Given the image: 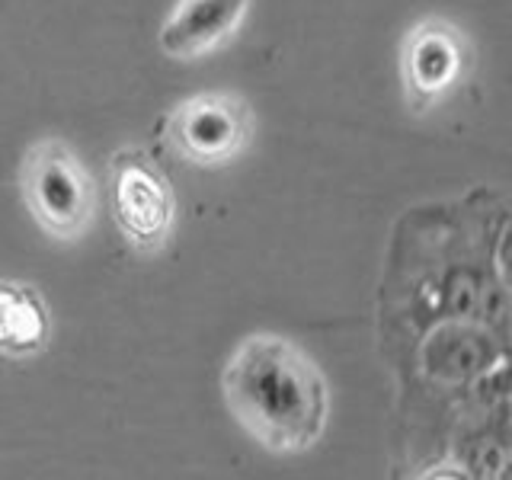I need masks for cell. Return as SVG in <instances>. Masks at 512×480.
Instances as JSON below:
<instances>
[{
	"mask_svg": "<svg viewBox=\"0 0 512 480\" xmlns=\"http://www.w3.org/2000/svg\"><path fill=\"white\" fill-rule=\"evenodd\" d=\"M506 244V192L477 189L464 202L410 208L394 231L378 292L388 359L439 320H480L509 333Z\"/></svg>",
	"mask_w": 512,
	"mask_h": 480,
	"instance_id": "1",
	"label": "cell"
},
{
	"mask_svg": "<svg viewBox=\"0 0 512 480\" xmlns=\"http://www.w3.org/2000/svg\"><path fill=\"white\" fill-rule=\"evenodd\" d=\"M221 397L234 420L276 455L308 452L327 429V381L288 336H247L221 372Z\"/></svg>",
	"mask_w": 512,
	"mask_h": 480,
	"instance_id": "2",
	"label": "cell"
},
{
	"mask_svg": "<svg viewBox=\"0 0 512 480\" xmlns=\"http://www.w3.org/2000/svg\"><path fill=\"white\" fill-rule=\"evenodd\" d=\"M23 199L55 240H80L96 212V183L61 138L36 141L23 157Z\"/></svg>",
	"mask_w": 512,
	"mask_h": 480,
	"instance_id": "3",
	"label": "cell"
},
{
	"mask_svg": "<svg viewBox=\"0 0 512 480\" xmlns=\"http://www.w3.org/2000/svg\"><path fill=\"white\" fill-rule=\"evenodd\" d=\"M106 202L116 228L138 253H160L176 224V192L164 167L144 148H122L109 160Z\"/></svg>",
	"mask_w": 512,
	"mask_h": 480,
	"instance_id": "4",
	"label": "cell"
},
{
	"mask_svg": "<svg viewBox=\"0 0 512 480\" xmlns=\"http://www.w3.org/2000/svg\"><path fill=\"white\" fill-rule=\"evenodd\" d=\"M164 138L192 167H224L250 148L253 112L237 93H196L173 106Z\"/></svg>",
	"mask_w": 512,
	"mask_h": 480,
	"instance_id": "5",
	"label": "cell"
},
{
	"mask_svg": "<svg viewBox=\"0 0 512 480\" xmlns=\"http://www.w3.org/2000/svg\"><path fill=\"white\" fill-rule=\"evenodd\" d=\"M471 64L468 36L448 20H426L404 42V87L416 109L452 93Z\"/></svg>",
	"mask_w": 512,
	"mask_h": 480,
	"instance_id": "6",
	"label": "cell"
},
{
	"mask_svg": "<svg viewBox=\"0 0 512 480\" xmlns=\"http://www.w3.org/2000/svg\"><path fill=\"white\" fill-rule=\"evenodd\" d=\"M247 10L250 0H176L157 32L160 52L173 61L212 55L237 36Z\"/></svg>",
	"mask_w": 512,
	"mask_h": 480,
	"instance_id": "7",
	"label": "cell"
},
{
	"mask_svg": "<svg viewBox=\"0 0 512 480\" xmlns=\"http://www.w3.org/2000/svg\"><path fill=\"white\" fill-rule=\"evenodd\" d=\"M48 340H52V317L42 295L26 282L0 279V356H39Z\"/></svg>",
	"mask_w": 512,
	"mask_h": 480,
	"instance_id": "8",
	"label": "cell"
}]
</instances>
